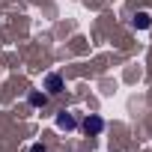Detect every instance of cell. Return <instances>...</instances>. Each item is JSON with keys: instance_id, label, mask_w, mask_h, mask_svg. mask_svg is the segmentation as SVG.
Wrapping results in <instances>:
<instances>
[{"instance_id": "6da1fadb", "label": "cell", "mask_w": 152, "mask_h": 152, "mask_svg": "<svg viewBox=\"0 0 152 152\" xmlns=\"http://www.w3.org/2000/svg\"><path fill=\"white\" fill-rule=\"evenodd\" d=\"M84 131H87V134H102V131H104V119L96 116V113H90V116L84 119Z\"/></svg>"}, {"instance_id": "5b68a950", "label": "cell", "mask_w": 152, "mask_h": 152, "mask_svg": "<svg viewBox=\"0 0 152 152\" xmlns=\"http://www.w3.org/2000/svg\"><path fill=\"white\" fill-rule=\"evenodd\" d=\"M48 102V93H30V104H36V107H42Z\"/></svg>"}, {"instance_id": "277c9868", "label": "cell", "mask_w": 152, "mask_h": 152, "mask_svg": "<svg viewBox=\"0 0 152 152\" xmlns=\"http://www.w3.org/2000/svg\"><path fill=\"white\" fill-rule=\"evenodd\" d=\"M131 24H134V27H137V30H146V27H149V24H152V18H149V12H137V15H134V21H131Z\"/></svg>"}, {"instance_id": "3957f363", "label": "cell", "mask_w": 152, "mask_h": 152, "mask_svg": "<svg viewBox=\"0 0 152 152\" xmlns=\"http://www.w3.org/2000/svg\"><path fill=\"white\" fill-rule=\"evenodd\" d=\"M75 125H78V122H75V116H72V113H66V110H63V113L57 116V128H66V131H69V128H75Z\"/></svg>"}, {"instance_id": "7a4b0ae2", "label": "cell", "mask_w": 152, "mask_h": 152, "mask_svg": "<svg viewBox=\"0 0 152 152\" xmlns=\"http://www.w3.org/2000/svg\"><path fill=\"white\" fill-rule=\"evenodd\" d=\"M45 90H48V96H57V93H63V78L57 72H51L48 78H45Z\"/></svg>"}, {"instance_id": "8992f818", "label": "cell", "mask_w": 152, "mask_h": 152, "mask_svg": "<svg viewBox=\"0 0 152 152\" xmlns=\"http://www.w3.org/2000/svg\"><path fill=\"white\" fill-rule=\"evenodd\" d=\"M30 152H48V149H45L42 143H33V146H30Z\"/></svg>"}]
</instances>
